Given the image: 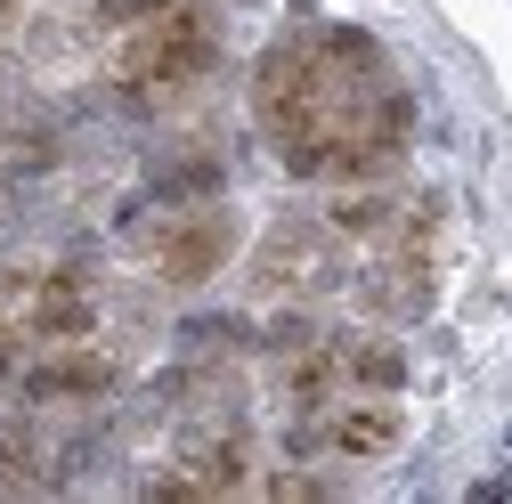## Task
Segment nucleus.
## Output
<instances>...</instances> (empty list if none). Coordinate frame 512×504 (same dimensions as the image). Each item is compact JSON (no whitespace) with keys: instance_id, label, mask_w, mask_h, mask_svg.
Wrapping results in <instances>:
<instances>
[{"instance_id":"2","label":"nucleus","mask_w":512,"mask_h":504,"mask_svg":"<svg viewBox=\"0 0 512 504\" xmlns=\"http://www.w3.org/2000/svg\"><path fill=\"white\" fill-rule=\"evenodd\" d=\"M212 57H220L212 17L187 9V0H171L163 17H147V25L122 33V49H114V82L131 90V98H171V90H187V82H204Z\"/></svg>"},{"instance_id":"8","label":"nucleus","mask_w":512,"mask_h":504,"mask_svg":"<svg viewBox=\"0 0 512 504\" xmlns=\"http://www.w3.org/2000/svg\"><path fill=\"white\" fill-rule=\"evenodd\" d=\"M317 269H326V261H317V244H309V236H293V228H285V236H269V252H261V285H269V293H277V285H309Z\"/></svg>"},{"instance_id":"13","label":"nucleus","mask_w":512,"mask_h":504,"mask_svg":"<svg viewBox=\"0 0 512 504\" xmlns=\"http://www.w3.org/2000/svg\"><path fill=\"white\" fill-rule=\"evenodd\" d=\"M17 326H25V318L0 301V374H17Z\"/></svg>"},{"instance_id":"1","label":"nucleus","mask_w":512,"mask_h":504,"mask_svg":"<svg viewBox=\"0 0 512 504\" xmlns=\"http://www.w3.org/2000/svg\"><path fill=\"white\" fill-rule=\"evenodd\" d=\"M252 114L293 179H382L415 139V98L350 25L269 41L252 66Z\"/></svg>"},{"instance_id":"10","label":"nucleus","mask_w":512,"mask_h":504,"mask_svg":"<svg viewBox=\"0 0 512 504\" xmlns=\"http://www.w3.org/2000/svg\"><path fill=\"white\" fill-rule=\"evenodd\" d=\"M326 228L334 236H382V228H391V196H342L326 212Z\"/></svg>"},{"instance_id":"11","label":"nucleus","mask_w":512,"mask_h":504,"mask_svg":"<svg viewBox=\"0 0 512 504\" xmlns=\"http://www.w3.org/2000/svg\"><path fill=\"white\" fill-rule=\"evenodd\" d=\"M326 383H334V358H301V366L285 374V391H293V407H317V399H326Z\"/></svg>"},{"instance_id":"14","label":"nucleus","mask_w":512,"mask_h":504,"mask_svg":"<svg viewBox=\"0 0 512 504\" xmlns=\"http://www.w3.org/2000/svg\"><path fill=\"white\" fill-rule=\"evenodd\" d=\"M17 9H25V0H0V25H9V17H17Z\"/></svg>"},{"instance_id":"5","label":"nucleus","mask_w":512,"mask_h":504,"mask_svg":"<svg viewBox=\"0 0 512 504\" xmlns=\"http://www.w3.org/2000/svg\"><path fill=\"white\" fill-rule=\"evenodd\" d=\"M114 391V358H98V350H82V342H66V350H49L41 366H25V399H106Z\"/></svg>"},{"instance_id":"9","label":"nucleus","mask_w":512,"mask_h":504,"mask_svg":"<svg viewBox=\"0 0 512 504\" xmlns=\"http://www.w3.org/2000/svg\"><path fill=\"white\" fill-rule=\"evenodd\" d=\"M155 196H163V204H187V196H220V163H212V155H187V163L155 171Z\"/></svg>"},{"instance_id":"7","label":"nucleus","mask_w":512,"mask_h":504,"mask_svg":"<svg viewBox=\"0 0 512 504\" xmlns=\"http://www.w3.org/2000/svg\"><path fill=\"white\" fill-rule=\"evenodd\" d=\"M358 391H399L407 383V358H399V342H342V358H334Z\"/></svg>"},{"instance_id":"12","label":"nucleus","mask_w":512,"mask_h":504,"mask_svg":"<svg viewBox=\"0 0 512 504\" xmlns=\"http://www.w3.org/2000/svg\"><path fill=\"white\" fill-rule=\"evenodd\" d=\"M98 9L114 17V25H147V17H163L171 0H98Z\"/></svg>"},{"instance_id":"3","label":"nucleus","mask_w":512,"mask_h":504,"mask_svg":"<svg viewBox=\"0 0 512 504\" xmlns=\"http://www.w3.org/2000/svg\"><path fill=\"white\" fill-rule=\"evenodd\" d=\"M228 252H236V220L212 204V212H187L155 236V277L163 285H212L228 269Z\"/></svg>"},{"instance_id":"6","label":"nucleus","mask_w":512,"mask_h":504,"mask_svg":"<svg viewBox=\"0 0 512 504\" xmlns=\"http://www.w3.org/2000/svg\"><path fill=\"white\" fill-rule=\"evenodd\" d=\"M399 407H391V391H374V399H358V407H342L334 423H326V448H342V456H391L399 448Z\"/></svg>"},{"instance_id":"4","label":"nucleus","mask_w":512,"mask_h":504,"mask_svg":"<svg viewBox=\"0 0 512 504\" xmlns=\"http://www.w3.org/2000/svg\"><path fill=\"white\" fill-rule=\"evenodd\" d=\"M90 326H98V301H90L82 269L33 277V293H25V334H41V342H90Z\"/></svg>"}]
</instances>
